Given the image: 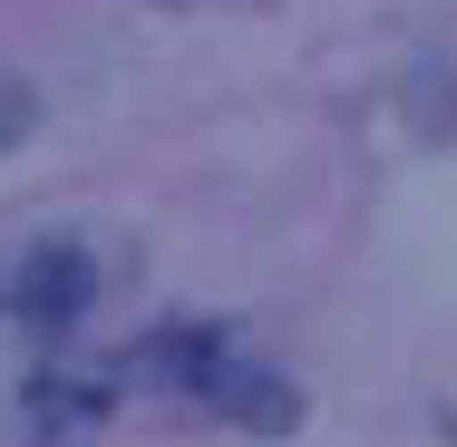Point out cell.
I'll list each match as a JSON object with an SVG mask.
<instances>
[{"label": "cell", "instance_id": "6da1fadb", "mask_svg": "<svg viewBox=\"0 0 457 447\" xmlns=\"http://www.w3.org/2000/svg\"><path fill=\"white\" fill-rule=\"evenodd\" d=\"M29 117H39L29 79H0V146H20V137H29Z\"/></svg>", "mask_w": 457, "mask_h": 447}]
</instances>
